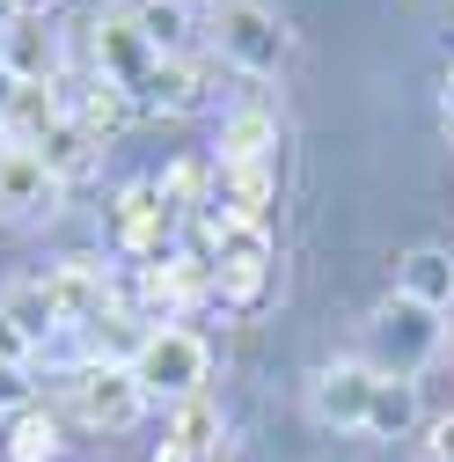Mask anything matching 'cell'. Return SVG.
Here are the masks:
<instances>
[{
	"instance_id": "6da1fadb",
	"label": "cell",
	"mask_w": 454,
	"mask_h": 462,
	"mask_svg": "<svg viewBox=\"0 0 454 462\" xmlns=\"http://www.w3.org/2000/svg\"><path fill=\"white\" fill-rule=\"evenodd\" d=\"M198 236H205V250H213V286H220V301L250 309V301L264 294V279H271V236H264L257 220H227V213H205Z\"/></svg>"
},
{
	"instance_id": "7a4b0ae2",
	"label": "cell",
	"mask_w": 454,
	"mask_h": 462,
	"mask_svg": "<svg viewBox=\"0 0 454 462\" xmlns=\"http://www.w3.org/2000/svg\"><path fill=\"white\" fill-rule=\"evenodd\" d=\"M132 367V382H140V396L154 403H191L198 396V382H205V337L198 330H177V323H161V330H147L140 337V353L125 360Z\"/></svg>"
},
{
	"instance_id": "3957f363",
	"label": "cell",
	"mask_w": 454,
	"mask_h": 462,
	"mask_svg": "<svg viewBox=\"0 0 454 462\" xmlns=\"http://www.w3.org/2000/svg\"><path fill=\"white\" fill-rule=\"evenodd\" d=\"M440 345V323L432 309H418L411 294H388L374 309V374H395V382H418V367L432 360Z\"/></svg>"
},
{
	"instance_id": "277c9868",
	"label": "cell",
	"mask_w": 454,
	"mask_h": 462,
	"mask_svg": "<svg viewBox=\"0 0 454 462\" xmlns=\"http://www.w3.org/2000/svg\"><path fill=\"white\" fill-rule=\"evenodd\" d=\"M140 411H147V396H140V382H132L125 360H88V367L74 374V419H81V426L125 433V426H140Z\"/></svg>"
},
{
	"instance_id": "5b68a950",
	"label": "cell",
	"mask_w": 454,
	"mask_h": 462,
	"mask_svg": "<svg viewBox=\"0 0 454 462\" xmlns=\"http://www.w3.org/2000/svg\"><path fill=\"white\" fill-rule=\"evenodd\" d=\"M213 44H220V60L242 67V74H278L286 67V30H278V15L264 0H242V8L213 15Z\"/></svg>"
},
{
	"instance_id": "8992f818",
	"label": "cell",
	"mask_w": 454,
	"mask_h": 462,
	"mask_svg": "<svg viewBox=\"0 0 454 462\" xmlns=\"http://www.w3.org/2000/svg\"><path fill=\"white\" fill-rule=\"evenodd\" d=\"M88 51H95V74H103V81H118L125 96H140V81H147V74H154V60H161V51L132 30V15H118V8H110V15H95Z\"/></svg>"
},
{
	"instance_id": "52a82bcc",
	"label": "cell",
	"mask_w": 454,
	"mask_h": 462,
	"mask_svg": "<svg viewBox=\"0 0 454 462\" xmlns=\"http://www.w3.org/2000/svg\"><path fill=\"white\" fill-rule=\"evenodd\" d=\"M374 360H330L315 374V419L330 433H367V403H374Z\"/></svg>"
},
{
	"instance_id": "ba28073f",
	"label": "cell",
	"mask_w": 454,
	"mask_h": 462,
	"mask_svg": "<svg viewBox=\"0 0 454 462\" xmlns=\"http://www.w3.org/2000/svg\"><path fill=\"white\" fill-rule=\"evenodd\" d=\"M67 199V184L30 154V147H8L0 154V220H51Z\"/></svg>"
},
{
	"instance_id": "9c48e42d",
	"label": "cell",
	"mask_w": 454,
	"mask_h": 462,
	"mask_svg": "<svg viewBox=\"0 0 454 462\" xmlns=\"http://www.w3.org/2000/svg\"><path fill=\"white\" fill-rule=\"evenodd\" d=\"M110 220H118V250L161 257V250H168V220H177V213H168V199H161L154 177H140V184L118 191V213H110Z\"/></svg>"
},
{
	"instance_id": "30bf717a",
	"label": "cell",
	"mask_w": 454,
	"mask_h": 462,
	"mask_svg": "<svg viewBox=\"0 0 454 462\" xmlns=\"http://www.w3.org/2000/svg\"><path fill=\"white\" fill-rule=\"evenodd\" d=\"M140 110H154V118H191V110H205V67L198 60H154V74L140 81V96H132Z\"/></svg>"
},
{
	"instance_id": "8fae6325",
	"label": "cell",
	"mask_w": 454,
	"mask_h": 462,
	"mask_svg": "<svg viewBox=\"0 0 454 462\" xmlns=\"http://www.w3.org/2000/svg\"><path fill=\"white\" fill-rule=\"evenodd\" d=\"M59 103H67V118H74L88 140H118V133L132 125V110H140L118 81H103V74H88L81 88H59Z\"/></svg>"
},
{
	"instance_id": "7c38bea8",
	"label": "cell",
	"mask_w": 454,
	"mask_h": 462,
	"mask_svg": "<svg viewBox=\"0 0 454 462\" xmlns=\"http://www.w3.org/2000/svg\"><path fill=\"white\" fill-rule=\"evenodd\" d=\"M44 286H51L59 323H95V316L110 309V272H103V257H67Z\"/></svg>"
},
{
	"instance_id": "4fadbf2b",
	"label": "cell",
	"mask_w": 454,
	"mask_h": 462,
	"mask_svg": "<svg viewBox=\"0 0 454 462\" xmlns=\"http://www.w3.org/2000/svg\"><path fill=\"white\" fill-rule=\"evenodd\" d=\"M0 51H8V74L30 81V88H59V37H51L44 23L15 15L8 30H0Z\"/></svg>"
},
{
	"instance_id": "5bb4252c",
	"label": "cell",
	"mask_w": 454,
	"mask_h": 462,
	"mask_svg": "<svg viewBox=\"0 0 454 462\" xmlns=\"http://www.w3.org/2000/svg\"><path fill=\"white\" fill-rule=\"evenodd\" d=\"M140 294H147L154 316H177V309H191L198 294H213V264H205V257H154Z\"/></svg>"
},
{
	"instance_id": "9a60e30c",
	"label": "cell",
	"mask_w": 454,
	"mask_h": 462,
	"mask_svg": "<svg viewBox=\"0 0 454 462\" xmlns=\"http://www.w3.org/2000/svg\"><path fill=\"white\" fill-rule=\"evenodd\" d=\"M395 294H411V301H418V309H432V316H440V309H454V257H447V250H432V243H425V250H411L404 264H395Z\"/></svg>"
},
{
	"instance_id": "2e32d148",
	"label": "cell",
	"mask_w": 454,
	"mask_h": 462,
	"mask_svg": "<svg viewBox=\"0 0 454 462\" xmlns=\"http://www.w3.org/2000/svg\"><path fill=\"white\" fill-rule=\"evenodd\" d=\"M227 220H257L271 213V162H242V169H220V199H213Z\"/></svg>"
},
{
	"instance_id": "e0dca14e",
	"label": "cell",
	"mask_w": 454,
	"mask_h": 462,
	"mask_svg": "<svg viewBox=\"0 0 454 462\" xmlns=\"http://www.w3.org/2000/svg\"><path fill=\"white\" fill-rule=\"evenodd\" d=\"M125 15H132V30L161 51V60H177V51L191 44V15L198 8H191V0H140V8H125Z\"/></svg>"
},
{
	"instance_id": "ac0fdd59",
	"label": "cell",
	"mask_w": 454,
	"mask_h": 462,
	"mask_svg": "<svg viewBox=\"0 0 454 462\" xmlns=\"http://www.w3.org/2000/svg\"><path fill=\"white\" fill-rule=\"evenodd\" d=\"M411 426H418V382L381 374L374 382V403H367V440H404Z\"/></svg>"
},
{
	"instance_id": "d6986e66",
	"label": "cell",
	"mask_w": 454,
	"mask_h": 462,
	"mask_svg": "<svg viewBox=\"0 0 454 462\" xmlns=\"http://www.w3.org/2000/svg\"><path fill=\"white\" fill-rule=\"evenodd\" d=\"M271 140H278V118L271 110H235V118L220 125V169H242V162H264L271 154Z\"/></svg>"
},
{
	"instance_id": "ffe728a7",
	"label": "cell",
	"mask_w": 454,
	"mask_h": 462,
	"mask_svg": "<svg viewBox=\"0 0 454 462\" xmlns=\"http://www.w3.org/2000/svg\"><path fill=\"white\" fill-rule=\"evenodd\" d=\"M95 147H103V140H88V133H81L74 118H59V125H51L44 140H30V154H37V162H44L51 177H59V184H74L81 169H95Z\"/></svg>"
},
{
	"instance_id": "44dd1931",
	"label": "cell",
	"mask_w": 454,
	"mask_h": 462,
	"mask_svg": "<svg viewBox=\"0 0 454 462\" xmlns=\"http://www.w3.org/2000/svg\"><path fill=\"white\" fill-rule=\"evenodd\" d=\"M0 316H8L30 345H44L51 330H59V309H51V286L44 279H15L8 294H0Z\"/></svg>"
},
{
	"instance_id": "7402d4cb",
	"label": "cell",
	"mask_w": 454,
	"mask_h": 462,
	"mask_svg": "<svg viewBox=\"0 0 454 462\" xmlns=\"http://www.w3.org/2000/svg\"><path fill=\"white\" fill-rule=\"evenodd\" d=\"M59 455V419L51 411H15V433H8V462H51Z\"/></svg>"
},
{
	"instance_id": "603a6c76",
	"label": "cell",
	"mask_w": 454,
	"mask_h": 462,
	"mask_svg": "<svg viewBox=\"0 0 454 462\" xmlns=\"http://www.w3.org/2000/svg\"><path fill=\"white\" fill-rule=\"evenodd\" d=\"M168 440H177V448H198V455H213V440H220V403H205V396L177 403V419H168Z\"/></svg>"
},
{
	"instance_id": "cb8c5ba5",
	"label": "cell",
	"mask_w": 454,
	"mask_h": 462,
	"mask_svg": "<svg viewBox=\"0 0 454 462\" xmlns=\"http://www.w3.org/2000/svg\"><path fill=\"white\" fill-rule=\"evenodd\" d=\"M198 191H205V169H198V162H177V169L161 177V199H168V213H177V206H198Z\"/></svg>"
},
{
	"instance_id": "d4e9b609",
	"label": "cell",
	"mask_w": 454,
	"mask_h": 462,
	"mask_svg": "<svg viewBox=\"0 0 454 462\" xmlns=\"http://www.w3.org/2000/svg\"><path fill=\"white\" fill-rule=\"evenodd\" d=\"M0 411H30V367L0 360Z\"/></svg>"
},
{
	"instance_id": "484cf974",
	"label": "cell",
	"mask_w": 454,
	"mask_h": 462,
	"mask_svg": "<svg viewBox=\"0 0 454 462\" xmlns=\"http://www.w3.org/2000/svg\"><path fill=\"white\" fill-rule=\"evenodd\" d=\"M30 353H37V345H30V337H23V330H15L8 316H0V360H15V367H30Z\"/></svg>"
},
{
	"instance_id": "4316f807",
	"label": "cell",
	"mask_w": 454,
	"mask_h": 462,
	"mask_svg": "<svg viewBox=\"0 0 454 462\" xmlns=\"http://www.w3.org/2000/svg\"><path fill=\"white\" fill-rule=\"evenodd\" d=\"M425 455H432V462H454V419H432V433H425Z\"/></svg>"
},
{
	"instance_id": "83f0119b",
	"label": "cell",
	"mask_w": 454,
	"mask_h": 462,
	"mask_svg": "<svg viewBox=\"0 0 454 462\" xmlns=\"http://www.w3.org/2000/svg\"><path fill=\"white\" fill-rule=\"evenodd\" d=\"M154 462H205V455H198V448H177V440H161V448H154Z\"/></svg>"
},
{
	"instance_id": "f1b7e54d",
	"label": "cell",
	"mask_w": 454,
	"mask_h": 462,
	"mask_svg": "<svg viewBox=\"0 0 454 462\" xmlns=\"http://www.w3.org/2000/svg\"><path fill=\"white\" fill-rule=\"evenodd\" d=\"M191 8H205V15H227V8H242V0H191Z\"/></svg>"
},
{
	"instance_id": "f546056e",
	"label": "cell",
	"mask_w": 454,
	"mask_h": 462,
	"mask_svg": "<svg viewBox=\"0 0 454 462\" xmlns=\"http://www.w3.org/2000/svg\"><path fill=\"white\" fill-rule=\"evenodd\" d=\"M447 110H454V67H447Z\"/></svg>"
},
{
	"instance_id": "4dcf8cb0",
	"label": "cell",
	"mask_w": 454,
	"mask_h": 462,
	"mask_svg": "<svg viewBox=\"0 0 454 462\" xmlns=\"http://www.w3.org/2000/svg\"><path fill=\"white\" fill-rule=\"evenodd\" d=\"M8 147H15V140H8V125H0V154H8Z\"/></svg>"
},
{
	"instance_id": "1f68e13d",
	"label": "cell",
	"mask_w": 454,
	"mask_h": 462,
	"mask_svg": "<svg viewBox=\"0 0 454 462\" xmlns=\"http://www.w3.org/2000/svg\"><path fill=\"white\" fill-rule=\"evenodd\" d=\"M447 147H454V110H447Z\"/></svg>"
},
{
	"instance_id": "d6a6232c",
	"label": "cell",
	"mask_w": 454,
	"mask_h": 462,
	"mask_svg": "<svg viewBox=\"0 0 454 462\" xmlns=\"http://www.w3.org/2000/svg\"><path fill=\"white\" fill-rule=\"evenodd\" d=\"M0 74H8V51H0Z\"/></svg>"
}]
</instances>
